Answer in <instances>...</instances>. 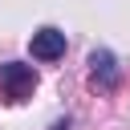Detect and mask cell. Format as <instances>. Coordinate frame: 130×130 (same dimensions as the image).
Returning a JSON list of instances; mask_svg holds the SVG:
<instances>
[{
    "label": "cell",
    "mask_w": 130,
    "mask_h": 130,
    "mask_svg": "<svg viewBox=\"0 0 130 130\" xmlns=\"http://www.w3.org/2000/svg\"><path fill=\"white\" fill-rule=\"evenodd\" d=\"M0 89H4L8 102H24V98H32V89H37V73H32V65H24V61H4V65H0Z\"/></svg>",
    "instance_id": "obj_1"
},
{
    "label": "cell",
    "mask_w": 130,
    "mask_h": 130,
    "mask_svg": "<svg viewBox=\"0 0 130 130\" xmlns=\"http://www.w3.org/2000/svg\"><path fill=\"white\" fill-rule=\"evenodd\" d=\"M28 53L37 61H61L65 57V32L53 28V24H41L32 37H28Z\"/></svg>",
    "instance_id": "obj_2"
},
{
    "label": "cell",
    "mask_w": 130,
    "mask_h": 130,
    "mask_svg": "<svg viewBox=\"0 0 130 130\" xmlns=\"http://www.w3.org/2000/svg\"><path fill=\"white\" fill-rule=\"evenodd\" d=\"M89 73H93V81H98L102 89H118V81H122L118 57H114L110 49H93V53H89Z\"/></svg>",
    "instance_id": "obj_3"
}]
</instances>
